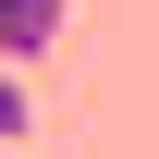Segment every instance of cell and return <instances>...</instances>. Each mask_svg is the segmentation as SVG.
Wrapping results in <instances>:
<instances>
[{
	"label": "cell",
	"mask_w": 159,
	"mask_h": 159,
	"mask_svg": "<svg viewBox=\"0 0 159 159\" xmlns=\"http://www.w3.org/2000/svg\"><path fill=\"white\" fill-rule=\"evenodd\" d=\"M12 25H25V0H0V37H12Z\"/></svg>",
	"instance_id": "obj_2"
},
{
	"label": "cell",
	"mask_w": 159,
	"mask_h": 159,
	"mask_svg": "<svg viewBox=\"0 0 159 159\" xmlns=\"http://www.w3.org/2000/svg\"><path fill=\"white\" fill-rule=\"evenodd\" d=\"M25 135V74H0V147Z\"/></svg>",
	"instance_id": "obj_1"
}]
</instances>
